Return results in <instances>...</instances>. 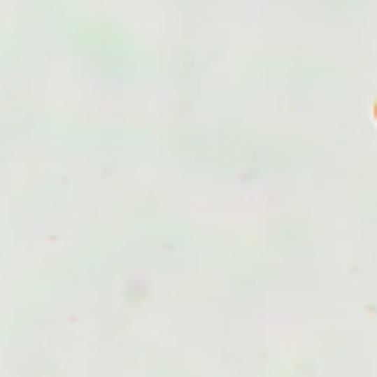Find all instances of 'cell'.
Instances as JSON below:
<instances>
[{
	"label": "cell",
	"instance_id": "1",
	"mask_svg": "<svg viewBox=\"0 0 377 377\" xmlns=\"http://www.w3.org/2000/svg\"><path fill=\"white\" fill-rule=\"evenodd\" d=\"M374 121H377V101H374Z\"/></svg>",
	"mask_w": 377,
	"mask_h": 377
}]
</instances>
